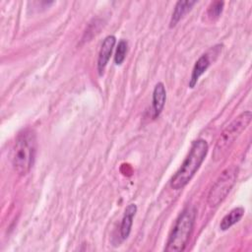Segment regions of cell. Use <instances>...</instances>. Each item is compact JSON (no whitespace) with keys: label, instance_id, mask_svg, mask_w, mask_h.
Masks as SVG:
<instances>
[{"label":"cell","instance_id":"obj_1","mask_svg":"<svg viewBox=\"0 0 252 252\" xmlns=\"http://www.w3.org/2000/svg\"><path fill=\"white\" fill-rule=\"evenodd\" d=\"M208 150L209 145L203 139H198L192 143L186 158L170 180L172 189L179 190L188 184L205 159Z\"/></svg>","mask_w":252,"mask_h":252},{"label":"cell","instance_id":"obj_2","mask_svg":"<svg viewBox=\"0 0 252 252\" xmlns=\"http://www.w3.org/2000/svg\"><path fill=\"white\" fill-rule=\"evenodd\" d=\"M36 139L32 129H25L19 133L12 149V164L20 175L27 174L32 168L35 157Z\"/></svg>","mask_w":252,"mask_h":252},{"label":"cell","instance_id":"obj_3","mask_svg":"<svg viewBox=\"0 0 252 252\" xmlns=\"http://www.w3.org/2000/svg\"><path fill=\"white\" fill-rule=\"evenodd\" d=\"M252 119L251 111H244L236 116L220 133L213 151V159L220 160L227 154L235 140L247 128Z\"/></svg>","mask_w":252,"mask_h":252},{"label":"cell","instance_id":"obj_4","mask_svg":"<svg viewBox=\"0 0 252 252\" xmlns=\"http://www.w3.org/2000/svg\"><path fill=\"white\" fill-rule=\"evenodd\" d=\"M195 217L196 211L193 207H187L182 211L169 233L164 251L180 252L184 250L193 230Z\"/></svg>","mask_w":252,"mask_h":252},{"label":"cell","instance_id":"obj_5","mask_svg":"<svg viewBox=\"0 0 252 252\" xmlns=\"http://www.w3.org/2000/svg\"><path fill=\"white\" fill-rule=\"evenodd\" d=\"M237 172L238 169L234 165L226 167L221 171L208 194V204L210 207L219 206L226 198L236 181Z\"/></svg>","mask_w":252,"mask_h":252},{"label":"cell","instance_id":"obj_6","mask_svg":"<svg viewBox=\"0 0 252 252\" xmlns=\"http://www.w3.org/2000/svg\"><path fill=\"white\" fill-rule=\"evenodd\" d=\"M115 42H116V38L114 35H107L101 43V46L98 52V58H97V71L99 75H102L109 61Z\"/></svg>","mask_w":252,"mask_h":252},{"label":"cell","instance_id":"obj_7","mask_svg":"<svg viewBox=\"0 0 252 252\" xmlns=\"http://www.w3.org/2000/svg\"><path fill=\"white\" fill-rule=\"evenodd\" d=\"M166 100V91L162 83H158L153 91V99H152V111L153 117L157 118L161 113Z\"/></svg>","mask_w":252,"mask_h":252},{"label":"cell","instance_id":"obj_8","mask_svg":"<svg viewBox=\"0 0 252 252\" xmlns=\"http://www.w3.org/2000/svg\"><path fill=\"white\" fill-rule=\"evenodd\" d=\"M211 60H212L211 54L209 52H207V53H204L203 55H201L199 57V59L195 62V65L193 67L191 77L189 80V87L191 89H193L196 86L199 78L207 71V69L211 65Z\"/></svg>","mask_w":252,"mask_h":252},{"label":"cell","instance_id":"obj_9","mask_svg":"<svg viewBox=\"0 0 252 252\" xmlns=\"http://www.w3.org/2000/svg\"><path fill=\"white\" fill-rule=\"evenodd\" d=\"M136 212H137V206L135 204H129L125 209V212L121 220V224H120V236L123 240L126 239L131 232L133 219L136 215Z\"/></svg>","mask_w":252,"mask_h":252},{"label":"cell","instance_id":"obj_10","mask_svg":"<svg viewBox=\"0 0 252 252\" xmlns=\"http://www.w3.org/2000/svg\"><path fill=\"white\" fill-rule=\"evenodd\" d=\"M196 4V1H191V0H184V1H178L175 4L174 10L172 12L171 15V19H170V23H169V27L173 28L176 26V24L184 17V15H186L191 9L192 7Z\"/></svg>","mask_w":252,"mask_h":252},{"label":"cell","instance_id":"obj_11","mask_svg":"<svg viewBox=\"0 0 252 252\" xmlns=\"http://www.w3.org/2000/svg\"><path fill=\"white\" fill-rule=\"evenodd\" d=\"M243 215H244V209L242 207H237V208L232 209L228 214H226L222 218V220L220 223V228L221 230L228 229L233 224L238 222L240 220V219L243 217Z\"/></svg>","mask_w":252,"mask_h":252},{"label":"cell","instance_id":"obj_12","mask_svg":"<svg viewBox=\"0 0 252 252\" xmlns=\"http://www.w3.org/2000/svg\"><path fill=\"white\" fill-rule=\"evenodd\" d=\"M127 48H128V43L126 40L121 39L118 42L116 51H115V55H114V62L116 65H121L126 57V53H127Z\"/></svg>","mask_w":252,"mask_h":252},{"label":"cell","instance_id":"obj_13","mask_svg":"<svg viewBox=\"0 0 252 252\" xmlns=\"http://www.w3.org/2000/svg\"><path fill=\"white\" fill-rule=\"evenodd\" d=\"M223 2L222 1H214L211 3V5L208 8L207 11V16L211 19V20H216L218 19L223 9Z\"/></svg>","mask_w":252,"mask_h":252}]
</instances>
